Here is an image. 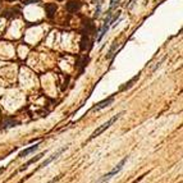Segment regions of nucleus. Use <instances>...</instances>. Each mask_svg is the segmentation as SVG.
I'll use <instances>...</instances> for the list:
<instances>
[{"label": "nucleus", "mask_w": 183, "mask_h": 183, "mask_svg": "<svg viewBox=\"0 0 183 183\" xmlns=\"http://www.w3.org/2000/svg\"><path fill=\"white\" fill-rule=\"evenodd\" d=\"M122 114H123V113H119V114H117V115H114L113 118H110V119H109V121H108L106 123H104V124H103V126H100V127L97 128V129H96V131L94 132V133H92V135H91V137H90V140H94V138H95V137H97V136H99L100 133H103V132H104L105 129H108V128H109V127H110V126L113 124V123H114V122H115V121H118V119H119V117L122 115Z\"/></svg>", "instance_id": "nucleus-1"}, {"label": "nucleus", "mask_w": 183, "mask_h": 183, "mask_svg": "<svg viewBox=\"0 0 183 183\" xmlns=\"http://www.w3.org/2000/svg\"><path fill=\"white\" fill-rule=\"evenodd\" d=\"M126 161H127V158H124V159H123V160H121V161H119V164H118V165H117L115 168H114V169H113L112 172H109L108 174L103 176V177L100 178V179H99L97 182H95V183H105V182H106V181H109V179H110V178H112L113 176L118 174V173H119V172L122 170V168H123V165H124V164H126Z\"/></svg>", "instance_id": "nucleus-2"}, {"label": "nucleus", "mask_w": 183, "mask_h": 183, "mask_svg": "<svg viewBox=\"0 0 183 183\" xmlns=\"http://www.w3.org/2000/svg\"><path fill=\"white\" fill-rule=\"evenodd\" d=\"M113 101H114V96H110V97L103 100L101 103H99L97 105H96V106H94V108H92V112H99V110H101V109L109 106V105H110Z\"/></svg>", "instance_id": "nucleus-3"}, {"label": "nucleus", "mask_w": 183, "mask_h": 183, "mask_svg": "<svg viewBox=\"0 0 183 183\" xmlns=\"http://www.w3.org/2000/svg\"><path fill=\"white\" fill-rule=\"evenodd\" d=\"M67 10L69 13H76L77 10H80L81 8V3L78 1V0H72V1L67 3Z\"/></svg>", "instance_id": "nucleus-4"}, {"label": "nucleus", "mask_w": 183, "mask_h": 183, "mask_svg": "<svg viewBox=\"0 0 183 183\" xmlns=\"http://www.w3.org/2000/svg\"><path fill=\"white\" fill-rule=\"evenodd\" d=\"M65 149H67V147H65V146H64V147H63V149H60V150H59V151H57L55 154H54V155H53V156H50V158H49V159L46 160V161H44L42 164H41V165H40V168H44V167H46V165H48V164H50V163H51V161H53V160H55V159H58V158H59V155H60V154H62L63 151H65Z\"/></svg>", "instance_id": "nucleus-5"}, {"label": "nucleus", "mask_w": 183, "mask_h": 183, "mask_svg": "<svg viewBox=\"0 0 183 183\" xmlns=\"http://www.w3.org/2000/svg\"><path fill=\"white\" fill-rule=\"evenodd\" d=\"M45 10H46V16L49 18H53L54 16H55V12H57V5L55 4H51L49 3L45 5Z\"/></svg>", "instance_id": "nucleus-6"}, {"label": "nucleus", "mask_w": 183, "mask_h": 183, "mask_svg": "<svg viewBox=\"0 0 183 183\" xmlns=\"http://www.w3.org/2000/svg\"><path fill=\"white\" fill-rule=\"evenodd\" d=\"M39 146H40V144H36L35 146H32V147H30V149H26L25 151H22V152L19 154V156H18V158H25V156H27V155H28V154H31V152L36 151V150L39 149Z\"/></svg>", "instance_id": "nucleus-7"}, {"label": "nucleus", "mask_w": 183, "mask_h": 183, "mask_svg": "<svg viewBox=\"0 0 183 183\" xmlns=\"http://www.w3.org/2000/svg\"><path fill=\"white\" fill-rule=\"evenodd\" d=\"M90 48V40L87 36H82V40H81V50L82 51H85V50H87Z\"/></svg>", "instance_id": "nucleus-8"}, {"label": "nucleus", "mask_w": 183, "mask_h": 183, "mask_svg": "<svg viewBox=\"0 0 183 183\" xmlns=\"http://www.w3.org/2000/svg\"><path fill=\"white\" fill-rule=\"evenodd\" d=\"M42 156H44V154H40V155H37V156H36V158H32L31 160H28V161H27V163L25 164V165L19 169V170H25L26 168H28V165H31V164H33L35 161H37V160H40V159L42 158Z\"/></svg>", "instance_id": "nucleus-9"}, {"label": "nucleus", "mask_w": 183, "mask_h": 183, "mask_svg": "<svg viewBox=\"0 0 183 183\" xmlns=\"http://www.w3.org/2000/svg\"><path fill=\"white\" fill-rule=\"evenodd\" d=\"M117 46H118V45H117V42H115V44H114V45H113V46H112V49H110V50H109V53H108V55H106V58H112V57L114 55V51H115V49H117Z\"/></svg>", "instance_id": "nucleus-10"}, {"label": "nucleus", "mask_w": 183, "mask_h": 183, "mask_svg": "<svg viewBox=\"0 0 183 183\" xmlns=\"http://www.w3.org/2000/svg\"><path fill=\"white\" fill-rule=\"evenodd\" d=\"M137 80H138V76H137V77H135V78H132L129 82H128V83L126 85V86H123V87H122V90H126V89H129L131 87V86H132V83H133V82L135 81H137Z\"/></svg>", "instance_id": "nucleus-11"}, {"label": "nucleus", "mask_w": 183, "mask_h": 183, "mask_svg": "<svg viewBox=\"0 0 183 183\" xmlns=\"http://www.w3.org/2000/svg\"><path fill=\"white\" fill-rule=\"evenodd\" d=\"M40 0H25L23 4L25 5H28V4H35V3H39Z\"/></svg>", "instance_id": "nucleus-12"}, {"label": "nucleus", "mask_w": 183, "mask_h": 183, "mask_svg": "<svg viewBox=\"0 0 183 183\" xmlns=\"http://www.w3.org/2000/svg\"><path fill=\"white\" fill-rule=\"evenodd\" d=\"M118 1H119V0H112V3H110V10H113V9L115 8V5L118 4Z\"/></svg>", "instance_id": "nucleus-13"}, {"label": "nucleus", "mask_w": 183, "mask_h": 183, "mask_svg": "<svg viewBox=\"0 0 183 183\" xmlns=\"http://www.w3.org/2000/svg\"><path fill=\"white\" fill-rule=\"evenodd\" d=\"M58 179H59V177L57 178V179H54V181H51V182H49V183H54V182H55V181H58Z\"/></svg>", "instance_id": "nucleus-14"}, {"label": "nucleus", "mask_w": 183, "mask_h": 183, "mask_svg": "<svg viewBox=\"0 0 183 183\" xmlns=\"http://www.w3.org/2000/svg\"><path fill=\"white\" fill-rule=\"evenodd\" d=\"M10 1H14V0H10Z\"/></svg>", "instance_id": "nucleus-15"}, {"label": "nucleus", "mask_w": 183, "mask_h": 183, "mask_svg": "<svg viewBox=\"0 0 183 183\" xmlns=\"http://www.w3.org/2000/svg\"><path fill=\"white\" fill-rule=\"evenodd\" d=\"M59 1H62V0H59Z\"/></svg>", "instance_id": "nucleus-16"}]
</instances>
